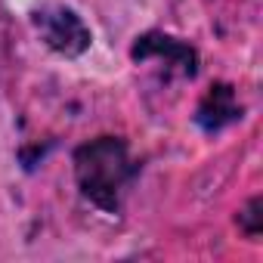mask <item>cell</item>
I'll list each match as a JSON object with an SVG mask.
<instances>
[{"mask_svg": "<svg viewBox=\"0 0 263 263\" xmlns=\"http://www.w3.org/2000/svg\"><path fill=\"white\" fill-rule=\"evenodd\" d=\"M263 201L260 198H251L241 211H238V226L254 238V235H260V229H263Z\"/></svg>", "mask_w": 263, "mask_h": 263, "instance_id": "5", "label": "cell"}, {"mask_svg": "<svg viewBox=\"0 0 263 263\" xmlns=\"http://www.w3.org/2000/svg\"><path fill=\"white\" fill-rule=\"evenodd\" d=\"M134 177V161L121 140L115 137H99L84 143L74 152V180L96 208L115 214L121 204V192L127 189Z\"/></svg>", "mask_w": 263, "mask_h": 263, "instance_id": "1", "label": "cell"}, {"mask_svg": "<svg viewBox=\"0 0 263 263\" xmlns=\"http://www.w3.org/2000/svg\"><path fill=\"white\" fill-rule=\"evenodd\" d=\"M235 118H241V111L235 108L229 87H217V90L208 96V102L201 105V111H198V121H201L208 130H217V127H223V124H229V121H235Z\"/></svg>", "mask_w": 263, "mask_h": 263, "instance_id": "4", "label": "cell"}, {"mask_svg": "<svg viewBox=\"0 0 263 263\" xmlns=\"http://www.w3.org/2000/svg\"><path fill=\"white\" fill-rule=\"evenodd\" d=\"M149 56H161L174 65H180L186 74L195 71V50L167 37V34H143L137 44H134V59H149Z\"/></svg>", "mask_w": 263, "mask_h": 263, "instance_id": "3", "label": "cell"}, {"mask_svg": "<svg viewBox=\"0 0 263 263\" xmlns=\"http://www.w3.org/2000/svg\"><path fill=\"white\" fill-rule=\"evenodd\" d=\"M37 28L47 41V47L59 56H81L90 50V28L84 25V19L74 13V10H65V7H56V10H44L37 13Z\"/></svg>", "mask_w": 263, "mask_h": 263, "instance_id": "2", "label": "cell"}]
</instances>
